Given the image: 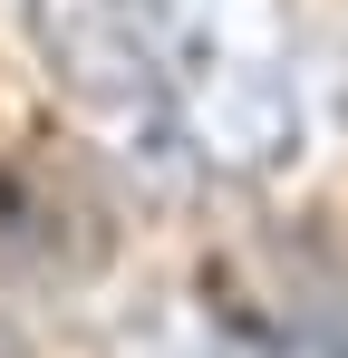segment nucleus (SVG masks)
<instances>
[{
  "label": "nucleus",
  "instance_id": "obj_1",
  "mask_svg": "<svg viewBox=\"0 0 348 358\" xmlns=\"http://www.w3.org/2000/svg\"><path fill=\"white\" fill-rule=\"evenodd\" d=\"M174 136L213 175H281L310 145V87L281 0H155Z\"/></svg>",
  "mask_w": 348,
  "mask_h": 358
},
{
  "label": "nucleus",
  "instance_id": "obj_2",
  "mask_svg": "<svg viewBox=\"0 0 348 358\" xmlns=\"http://www.w3.org/2000/svg\"><path fill=\"white\" fill-rule=\"evenodd\" d=\"M29 59L78 117L116 136L126 155H174V87H165V29L155 0H20Z\"/></svg>",
  "mask_w": 348,
  "mask_h": 358
},
{
  "label": "nucleus",
  "instance_id": "obj_3",
  "mask_svg": "<svg viewBox=\"0 0 348 358\" xmlns=\"http://www.w3.org/2000/svg\"><path fill=\"white\" fill-rule=\"evenodd\" d=\"M0 358H29V339H20V329H10V320H0Z\"/></svg>",
  "mask_w": 348,
  "mask_h": 358
}]
</instances>
